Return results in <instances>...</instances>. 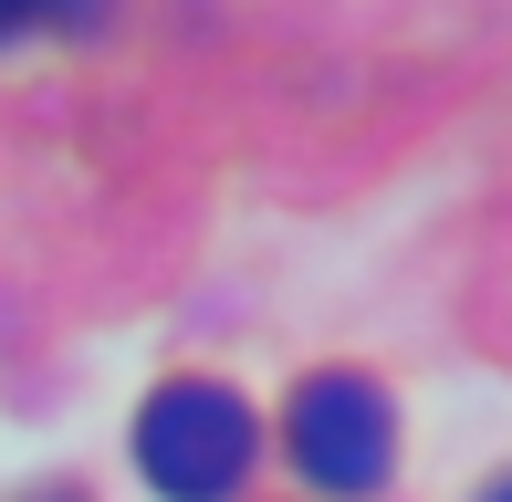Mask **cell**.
<instances>
[{
	"instance_id": "obj_1",
	"label": "cell",
	"mask_w": 512,
	"mask_h": 502,
	"mask_svg": "<svg viewBox=\"0 0 512 502\" xmlns=\"http://www.w3.org/2000/svg\"><path fill=\"white\" fill-rule=\"evenodd\" d=\"M136 471H147L168 502H230L251 471V408L230 398V387H157L147 419H136Z\"/></svg>"
},
{
	"instance_id": "obj_2",
	"label": "cell",
	"mask_w": 512,
	"mask_h": 502,
	"mask_svg": "<svg viewBox=\"0 0 512 502\" xmlns=\"http://www.w3.org/2000/svg\"><path fill=\"white\" fill-rule=\"evenodd\" d=\"M283 440H293V471H304L314 492H377L387 461H398L387 398H377L366 377H304V398H293Z\"/></svg>"
},
{
	"instance_id": "obj_3",
	"label": "cell",
	"mask_w": 512,
	"mask_h": 502,
	"mask_svg": "<svg viewBox=\"0 0 512 502\" xmlns=\"http://www.w3.org/2000/svg\"><path fill=\"white\" fill-rule=\"evenodd\" d=\"M492 502H512V482H502V492H492Z\"/></svg>"
}]
</instances>
